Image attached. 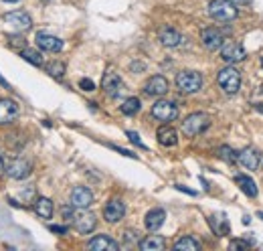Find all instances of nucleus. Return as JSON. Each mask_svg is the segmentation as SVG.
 <instances>
[{
  "mask_svg": "<svg viewBox=\"0 0 263 251\" xmlns=\"http://www.w3.org/2000/svg\"><path fill=\"white\" fill-rule=\"evenodd\" d=\"M209 14L215 20H221V23H229V20H235L239 10L237 4H233L231 0H211L209 2Z\"/></svg>",
  "mask_w": 263,
  "mask_h": 251,
  "instance_id": "1",
  "label": "nucleus"
},
{
  "mask_svg": "<svg viewBox=\"0 0 263 251\" xmlns=\"http://www.w3.org/2000/svg\"><path fill=\"white\" fill-rule=\"evenodd\" d=\"M164 239L160 235H148L140 241V249L142 251H162L164 249Z\"/></svg>",
  "mask_w": 263,
  "mask_h": 251,
  "instance_id": "24",
  "label": "nucleus"
},
{
  "mask_svg": "<svg viewBox=\"0 0 263 251\" xmlns=\"http://www.w3.org/2000/svg\"><path fill=\"white\" fill-rule=\"evenodd\" d=\"M0 83H2V85H4V87H8V83H6V81H4L2 77H0Z\"/></svg>",
  "mask_w": 263,
  "mask_h": 251,
  "instance_id": "42",
  "label": "nucleus"
},
{
  "mask_svg": "<svg viewBox=\"0 0 263 251\" xmlns=\"http://www.w3.org/2000/svg\"><path fill=\"white\" fill-rule=\"evenodd\" d=\"M176 188H178V191H182V193H186V195H192V197L196 195L194 191H188V188H186V186H180V184H176Z\"/></svg>",
  "mask_w": 263,
  "mask_h": 251,
  "instance_id": "39",
  "label": "nucleus"
},
{
  "mask_svg": "<svg viewBox=\"0 0 263 251\" xmlns=\"http://www.w3.org/2000/svg\"><path fill=\"white\" fill-rule=\"evenodd\" d=\"M71 205L75 209H87L93 205V193L87 186H75L71 191Z\"/></svg>",
  "mask_w": 263,
  "mask_h": 251,
  "instance_id": "15",
  "label": "nucleus"
},
{
  "mask_svg": "<svg viewBox=\"0 0 263 251\" xmlns=\"http://www.w3.org/2000/svg\"><path fill=\"white\" fill-rule=\"evenodd\" d=\"M45 2H47V0H45Z\"/></svg>",
  "mask_w": 263,
  "mask_h": 251,
  "instance_id": "48",
  "label": "nucleus"
},
{
  "mask_svg": "<svg viewBox=\"0 0 263 251\" xmlns=\"http://www.w3.org/2000/svg\"><path fill=\"white\" fill-rule=\"evenodd\" d=\"M217 154L221 156L225 162H229V164H233V162L237 160V152H233V150L229 148V146H221V148L217 150Z\"/></svg>",
  "mask_w": 263,
  "mask_h": 251,
  "instance_id": "30",
  "label": "nucleus"
},
{
  "mask_svg": "<svg viewBox=\"0 0 263 251\" xmlns=\"http://www.w3.org/2000/svg\"><path fill=\"white\" fill-rule=\"evenodd\" d=\"M47 73L51 77H63L65 75V63L61 61H51L49 65H47Z\"/></svg>",
  "mask_w": 263,
  "mask_h": 251,
  "instance_id": "29",
  "label": "nucleus"
},
{
  "mask_svg": "<svg viewBox=\"0 0 263 251\" xmlns=\"http://www.w3.org/2000/svg\"><path fill=\"white\" fill-rule=\"evenodd\" d=\"M217 81H219V85H221V89H223L225 93L233 95V93H237L239 87H241V73H239L235 67L229 65V67H225V69L219 71Z\"/></svg>",
  "mask_w": 263,
  "mask_h": 251,
  "instance_id": "3",
  "label": "nucleus"
},
{
  "mask_svg": "<svg viewBox=\"0 0 263 251\" xmlns=\"http://www.w3.org/2000/svg\"><path fill=\"white\" fill-rule=\"evenodd\" d=\"M152 118H156L158 122H172L178 118V108L174 101L168 99H160L152 106Z\"/></svg>",
  "mask_w": 263,
  "mask_h": 251,
  "instance_id": "6",
  "label": "nucleus"
},
{
  "mask_svg": "<svg viewBox=\"0 0 263 251\" xmlns=\"http://www.w3.org/2000/svg\"><path fill=\"white\" fill-rule=\"evenodd\" d=\"M49 229H51V231H53V233H59V235H65V233H67V231H69V229H67V227H65V225H51Z\"/></svg>",
  "mask_w": 263,
  "mask_h": 251,
  "instance_id": "35",
  "label": "nucleus"
},
{
  "mask_svg": "<svg viewBox=\"0 0 263 251\" xmlns=\"http://www.w3.org/2000/svg\"><path fill=\"white\" fill-rule=\"evenodd\" d=\"M156 136H158V142L162 146H166V148H170V146H176V142H178V134H176V130H174L172 126H162Z\"/></svg>",
  "mask_w": 263,
  "mask_h": 251,
  "instance_id": "22",
  "label": "nucleus"
},
{
  "mask_svg": "<svg viewBox=\"0 0 263 251\" xmlns=\"http://www.w3.org/2000/svg\"><path fill=\"white\" fill-rule=\"evenodd\" d=\"M247 57L243 45H239L235 43V41H227V43L221 45V59L225 63H239V61H243Z\"/></svg>",
  "mask_w": 263,
  "mask_h": 251,
  "instance_id": "8",
  "label": "nucleus"
},
{
  "mask_svg": "<svg viewBox=\"0 0 263 251\" xmlns=\"http://www.w3.org/2000/svg\"><path fill=\"white\" fill-rule=\"evenodd\" d=\"M176 87L182 93H196L203 87V75L199 71H180L176 75Z\"/></svg>",
  "mask_w": 263,
  "mask_h": 251,
  "instance_id": "4",
  "label": "nucleus"
},
{
  "mask_svg": "<svg viewBox=\"0 0 263 251\" xmlns=\"http://www.w3.org/2000/svg\"><path fill=\"white\" fill-rule=\"evenodd\" d=\"M6 174L14 180H25L31 174V162L25 158H12L6 166Z\"/></svg>",
  "mask_w": 263,
  "mask_h": 251,
  "instance_id": "9",
  "label": "nucleus"
},
{
  "mask_svg": "<svg viewBox=\"0 0 263 251\" xmlns=\"http://www.w3.org/2000/svg\"><path fill=\"white\" fill-rule=\"evenodd\" d=\"M255 110H257L259 114H263V101H259V103H255Z\"/></svg>",
  "mask_w": 263,
  "mask_h": 251,
  "instance_id": "40",
  "label": "nucleus"
},
{
  "mask_svg": "<svg viewBox=\"0 0 263 251\" xmlns=\"http://www.w3.org/2000/svg\"><path fill=\"white\" fill-rule=\"evenodd\" d=\"M126 215V203L122 199H112L103 207V219L107 223H118Z\"/></svg>",
  "mask_w": 263,
  "mask_h": 251,
  "instance_id": "10",
  "label": "nucleus"
},
{
  "mask_svg": "<svg viewBox=\"0 0 263 251\" xmlns=\"http://www.w3.org/2000/svg\"><path fill=\"white\" fill-rule=\"evenodd\" d=\"M20 57H23L25 61H29V63H33V65H37V67L43 65V55H41L39 51H35V49L25 47L23 51H20Z\"/></svg>",
  "mask_w": 263,
  "mask_h": 251,
  "instance_id": "28",
  "label": "nucleus"
},
{
  "mask_svg": "<svg viewBox=\"0 0 263 251\" xmlns=\"http://www.w3.org/2000/svg\"><path fill=\"white\" fill-rule=\"evenodd\" d=\"M257 217H259V219H263V213H257Z\"/></svg>",
  "mask_w": 263,
  "mask_h": 251,
  "instance_id": "45",
  "label": "nucleus"
},
{
  "mask_svg": "<svg viewBox=\"0 0 263 251\" xmlns=\"http://www.w3.org/2000/svg\"><path fill=\"white\" fill-rule=\"evenodd\" d=\"M164 219H166L164 209H152V211H148V215L144 219L146 229L148 231H158V229L164 225Z\"/></svg>",
  "mask_w": 263,
  "mask_h": 251,
  "instance_id": "20",
  "label": "nucleus"
},
{
  "mask_svg": "<svg viewBox=\"0 0 263 251\" xmlns=\"http://www.w3.org/2000/svg\"><path fill=\"white\" fill-rule=\"evenodd\" d=\"M237 160L241 162V166H245L247 170H257L259 168V162H261V156L255 148H245V150H241L237 152Z\"/></svg>",
  "mask_w": 263,
  "mask_h": 251,
  "instance_id": "17",
  "label": "nucleus"
},
{
  "mask_svg": "<svg viewBox=\"0 0 263 251\" xmlns=\"http://www.w3.org/2000/svg\"><path fill=\"white\" fill-rule=\"evenodd\" d=\"M101 87H103V91H105L109 97H118V95L122 93V89H124V81H122V77H120L116 71H107V73L103 75Z\"/></svg>",
  "mask_w": 263,
  "mask_h": 251,
  "instance_id": "12",
  "label": "nucleus"
},
{
  "mask_svg": "<svg viewBox=\"0 0 263 251\" xmlns=\"http://www.w3.org/2000/svg\"><path fill=\"white\" fill-rule=\"evenodd\" d=\"M174 249H178V251H199L201 243L196 241L194 237H190V235H184V237H180L176 243H174Z\"/></svg>",
  "mask_w": 263,
  "mask_h": 251,
  "instance_id": "25",
  "label": "nucleus"
},
{
  "mask_svg": "<svg viewBox=\"0 0 263 251\" xmlns=\"http://www.w3.org/2000/svg\"><path fill=\"white\" fill-rule=\"evenodd\" d=\"M144 91H146V95H152V97L166 95L168 93V81H166V77H162V75L150 77L146 81V85H144Z\"/></svg>",
  "mask_w": 263,
  "mask_h": 251,
  "instance_id": "14",
  "label": "nucleus"
},
{
  "mask_svg": "<svg viewBox=\"0 0 263 251\" xmlns=\"http://www.w3.org/2000/svg\"><path fill=\"white\" fill-rule=\"evenodd\" d=\"M87 247H89L91 251H118L120 245L107 235H97L93 237L89 243H87Z\"/></svg>",
  "mask_w": 263,
  "mask_h": 251,
  "instance_id": "18",
  "label": "nucleus"
},
{
  "mask_svg": "<svg viewBox=\"0 0 263 251\" xmlns=\"http://www.w3.org/2000/svg\"><path fill=\"white\" fill-rule=\"evenodd\" d=\"M158 39H160V43H162L164 47H178V45L182 43V35H180L176 29H172V27L160 29Z\"/></svg>",
  "mask_w": 263,
  "mask_h": 251,
  "instance_id": "19",
  "label": "nucleus"
},
{
  "mask_svg": "<svg viewBox=\"0 0 263 251\" xmlns=\"http://www.w3.org/2000/svg\"><path fill=\"white\" fill-rule=\"evenodd\" d=\"M4 2H8V4H12V2H20V0H4Z\"/></svg>",
  "mask_w": 263,
  "mask_h": 251,
  "instance_id": "43",
  "label": "nucleus"
},
{
  "mask_svg": "<svg viewBox=\"0 0 263 251\" xmlns=\"http://www.w3.org/2000/svg\"><path fill=\"white\" fill-rule=\"evenodd\" d=\"M261 67H263V57H261Z\"/></svg>",
  "mask_w": 263,
  "mask_h": 251,
  "instance_id": "47",
  "label": "nucleus"
},
{
  "mask_svg": "<svg viewBox=\"0 0 263 251\" xmlns=\"http://www.w3.org/2000/svg\"><path fill=\"white\" fill-rule=\"evenodd\" d=\"M235 182L241 186V191H243L247 197H257V184L253 182V178H249L247 174H237L235 176Z\"/></svg>",
  "mask_w": 263,
  "mask_h": 251,
  "instance_id": "23",
  "label": "nucleus"
},
{
  "mask_svg": "<svg viewBox=\"0 0 263 251\" xmlns=\"http://www.w3.org/2000/svg\"><path fill=\"white\" fill-rule=\"evenodd\" d=\"M126 136L130 138V142H132V144H136V146H140V148H144V150H146V146H144V142L140 140V136H138L136 132H132V130H128V132H126Z\"/></svg>",
  "mask_w": 263,
  "mask_h": 251,
  "instance_id": "32",
  "label": "nucleus"
},
{
  "mask_svg": "<svg viewBox=\"0 0 263 251\" xmlns=\"http://www.w3.org/2000/svg\"><path fill=\"white\" fill-rule=\"evenodd\" d=\"M209 126H211V118L207 114H203V112H196V114H190L182 122V132H184V136L194 138V136L203 134Z\"/></svg>",
  "mask_w": 263,
  "mask_h": 251,
  "instance_id": "2",
  "label": "nucleus"
},
{
  "mask_svg": "<svg viewBox=\"0 0 263 251\" xmlns=\"http://www.w3.org/2000/svg\"><path fill=\"white\" fill-rule=\"evenodd\" d=\"M71 221H73L75 231H79V233H83V235L91 233L93 229H95V225H97V219H95V215H93V213H87V211H83V209H79L77 213H73Z\"/></svg>",
  "mask_w": 263,
  "mask_h": 251,
  "instance_id": "7",
  "label": "nucleus"
},
{
  "mask_svg": "<svg viewBox=\"0 0 263 251\" xmlns=\"http://www.w3.org/2000/svg\"><path fill=\"white\" fill-rule=\"evenodd\" d=\"M33 209H35V213H37L41 219H51V217H53V211H55L53 201L47 199V197H39V199H35Z\"/></svg>",
  "mask_w": 263,
  "mask_h": 251,
  "instance_id": "21",
  "label": "nucleus"
},
{
  "mask_svg": "<svg viewBox=\"0 0 263 251\" xmlns=\"http://www.w3.org/2000/svg\"><path fill=\"white\" fill-rule=\"evenodd\" d=\"M247 247V241H241V239H235L229 243V249H245Z\"/></svg>",
  "mask_w": 263,
  "mask_h": 251,
  "instance_id": "36",
  "label": "nucleus"
},
{
  "mask_svg": "<svg viewBox=\"0 0 263 251\" xmlns=\"http://www.w3.org/2000/svg\"><path fill=\"white\" fill-rule=\"evenodd\" d=\"M8 41H10V47H12V49H20V51H23V49L27 47V41H25L23 37H16V35H14V37H8Z\"/></svg>",
  "mask_w": 263,
  "mask_h": 251,
  "instance_id": "31",
  "label": "nucleus"
},
{
  "mask_svg": "<svg viewBox=\"0 0 263 251\" xmlns=\"http://www.w3.org/2000/svg\"><path fill=\"white\" fill-rule=\"evenodd\" d=\"M261 93H263V83H261Z\"/></svg>",
  "mask_w": 263,
  "mask_h": 251,
  "instance_id": "46",
  "label": "nucleus"
},
{
  "mask_svg": "<svg viewBox=\"0 0 263 251\" xmlns=\"http://www.w3.org/2000/svg\"><path fill=\"white\" fill-rule=\"evenodd\" d=\"M2 170H4V160L0 158V172H2Z\"/></svg>",
  "mask_w": 263,
  "mask_h": 251,
  "instance_id": "41",
  "label": "nucleus"
},
{
  "mask_svg": "<svg viewBox=\"0 0 263 251\" xmlns=\"http://www.w3.org/2000/svg\"><path fill=\"white\" fill-rule=\"evenodd\" d=\"M112 148H114V150H118V152H120V154H124V156H130V158H138V156H136L134 152H130V150H122V148H118V146H112Z\"/></svg>",
  "mask_w": 263,
  "mask_h": 251,
  "instance_id": "37",
  "label": "nucleus"
},
{
  "mask_svg": "<svg viewBox=\"0 0 263 251\" xmlns=\"http://www.w3.org/2000/svg\"><path fill=\"white\" fill-rule=\"evenodd\" d=\"M18 118V106L14 99H0V126H10Z\"/></svg>",
  "mask_w": 263,
  "mask_h": 251,
  "instance_id": "11",
  "label": "nucleus"
},
{
  "mask_svg": "<svg viewBox=\"0 0 263 251\" xmlns=\"http://www.w3.org/2000/svg\"><path fill=\"white\" fill-rule=\"evenodd\" d=\"M140 108H142V103H140L138 97H128V99L122 103V114H126V116H134V114L140 112Z\"/></svg>",
  "mask_w": 263,
  "mask_h": 251,
  "instance_id": "27",
  "label": "nucleus"
},
{
  "mask_svg": "<svg viewBox=\"0 0 263 251\" xmlns=\"http://www.w3.org/2000/svg\"><path fill=\"white\" fill-rule=\"evenodd\" d=\"M126 243H132V241H136L138 237H136V231H126Z\"/></svg>",
  "mask_w": 263,
  "mask_h": 251,
  "instance_id": "38",
  "label": "nucleus"
},
{
  "mask_svg": "<svg viewBox=\"0 0 263 251\" xmlns=\"http://www.w3.org/2000/svg\"><path fill=\"white\" fill-rule=\"evenodd\" d=\"M37 47L43 51H49V53H59L63 49V41L59 37H53L47 33H39L37 35Z\"/></svg>",
  "mask_w": 263,
  "mask_h": 251,
  "instance_id": "16",
  "label": "nucleus"
},
{
  "mask_svg": "<svg viewBox=\"0 0 263 251\" xmlns=\"http://www.w3.org/2000/svg\"><path fill=\"white\" fill-rule=\"evenodd\" d=\"M201 41H203V45H205L209 51H217V49H221V45L225 43V37H223V33L219 31V29L209 27V29H203Z\"/></svg>",
  "mask_w": 263,
  "mask_h": 251,
  "instance_id": "13",
  "label": "nucleus"
},
{
  "mask_svg": "<svg viewBox=\"0 0 263 251\" xmlns=\"http://www.w3.org/2000/svg\"><path fill=\"white\" fill-rule=\"evenodd\" d=\"M231 2H233V4H235V2H243V0H231Z\"/></svg>",
  "mask_w": 263,
  "mask_h": 251,
  "instance_id": "44",
  "label": "nucleus"
},
{
  "mask_svg": "<svg viewBox=\"0 0 263 251\" xmlns=\"http://www.w3.org/2000/svg\"><path fill=\"white\" fill-rule=\"evenodd\" d=\"M73 213H75V211H73V205H67V207H63V209H61V215H63L65 219H67V221H71Z\"/></svg>",
  "mask_w": 263,
  "mask_h": 251,
  "instance_id": "34",
  "label": "nucleus"
},
{
  "mask_svg": "<svg viewBox=\"0 0 263 251\" xmlns=\"http://www.w3.org/2000/svg\"><path fill=\"white\" fill-rule=\"evenodd\" d=\"M4 25L12 33H25V31H29L33 27V18L25 10H14V12H8L4 16Z\"/></svg>",
  "mask_w": 263,
  "mask_h": 251,
  "instance_id": "5",
  "label": "nucleus"
},
{
  "mask_svg": "<svg viewBox=\"0 0 263 251\" xmlns=\"http://www.w3.org/2000/svg\"><path fill=\"white\" fill-rule=\"evenodd\" d=\"M79 87H81L83 91H93V89H95V83H93L91 79H81V81H79Z\"/></svg>",
  "mask_w": 263,
  "mask_h": 251,
  "instance_id": "33",
  "label": "nucleus"
},
{
  "mask_svg": "<svg viewBox=\"0 0 263 251\" xmlns=\"http://www.w3.org/2000/svg\"><path fill=\"white\" fill-rule=\"evenodd\" d=\"M211 227L217 235H227L229 233V221L225 215H215L211 217Z\"/></svg>",
  "mask_w": 263,
  "mask_h": 251,
  "instance_id": "26",
  "label": "nucleus"
}]
</instances>
